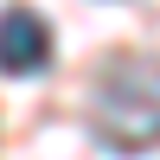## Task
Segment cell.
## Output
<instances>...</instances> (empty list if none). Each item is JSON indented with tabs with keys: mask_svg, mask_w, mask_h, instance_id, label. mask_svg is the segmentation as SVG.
<instances>
[{
	"mask_svg": "<svg viewBox=\"0 0 160 160\" xmlns=\"http://www.w3.org/2000/svg\"><path fill=\"white\" fill-rule=\"evenodd\" d=\"M51 64V26L32 7H7L0 13V71L7 77H38Z\"/></svg>",
	"mask_w": 160,
	"mask_h": 160,
	"instance_id": "obj_2",
	"label": "cell"
},
{
	"mask_svg": "<svg viewBox=\"0 0 160 160\" xmlns=\"http://www.w3.org/2000/svg\"><path fill=\"white\" fill-rule=\"evenodd\" d=\"M96 128L115 148H154L160 141V64L122 58L96 83Z\"/></svg>",
	"mask_w": 160,
	"mask_h": 160,
	"instance_id": "obj_1",
	"label": "cell"
}]
</instances>
